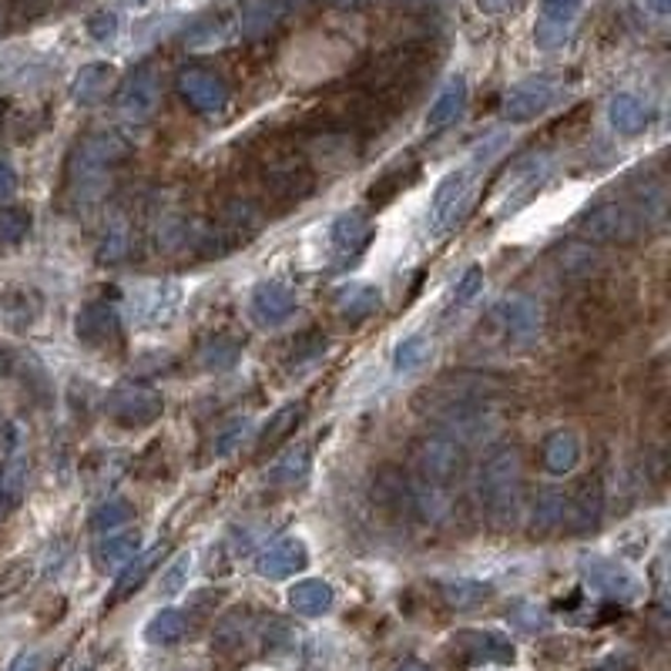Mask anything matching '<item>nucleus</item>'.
I'll return each instance as SVG.
<instances>
[{"instance_id":"obj_1","label":"nucleus","mask_w":671,"mask_h":671,"mask_svg":"<svg viewBox=\"0 0 671 671\" xmlns=\"http://www.w3.org/2000/svg\"><path fill=\"white\" fill-rule=\"evenodd\" d=\"M128 151H132V141L122 132H98V135L85 138L74 154V165H71V182L77 188V199L95 202L108 188L111 169L122 162Z\"/></svg>"},{"instance_id":"obj_2","label":"nucleus","mask_w":671,"mask_h":671,"mask_svg":"<svg viewBox=\"0 0 671 671\" xmlns=\"http://www.w3.org/2000/svg\"><path fill=\"white\" fill-rule=\"evenodd\" d=\"M521 487H524V473H521L518 447L490 450L477 473V490H481L484 507L500 521H514L518 507H521Z\"/></svg>"},{"instance_id":"obj_3","label":"nucleus","mask_w":671,"mask_h":671,"mask_svg":"<svg viewBox=\"0 0 671 671\" xmlns=\"http://www.w3.org/2000/svg\"><path fill=\"white\" fill-rule=\"evenodd\" d=\"M473 178H477V165H463V169H453L450 175L440 178L437 191H433L430 199V212H426V228L430 235H450L470 212L473 206Z\"/></svg>"},{"instance_id":"obj_4","label":"nucleus","mask_w":671,"mask_h":671,"mask_svg":"<svg viewBox=\"0 0 671 671\" xmlns=\"http://www.w3.org/2000/svg\"><path fill=\"white\" fill-rule=\"evenodd\" d=\"M547 175H550V154H544V151L524 154L521 162H514L500 175V182L494 188V209L497 212H518L521 206H527L534 199Z\"/></svg>"},{"instance_id":"obj_5","label":"nucleus","mask_w":671,"mask_h":671,"mask_svg":"<svg viewBox=\"0 0 671 671\" xmlns=\"http://www.w3.org/2000/svg\"><path fill=\"white\" fill-rule=\"evenodd\" d=\"M561 95V85L555 82L550 74H534V77H524L514 88L507 91L504 98V117L507 122H534L544 111L555 108Z\"/></svg>"},{"instance_id":"obj_6","label":"nucleus","mask_w":671,"mask_h":671,"mask_svg":"<svg viewBox=\"0 0 671 671\" xmlns=\"http://www.w3.org/2000/svg\"><path fill=\"white\" fill-rule=\"evenodd\" d=\"M581 577L591 591H598V595L614 601H635L642 595V581L614 558H601V555L581 558Z\"/></svg>"},{"instance_id":"obj_7","label":"nucleus","mask_w":671,"mask_h":671,"mask_svg":"<svg viewBox=\"0 0 671 671\" xmlns=\"http://www.w3.org/2000/svg\"><path fill=\"white\" fill-rule=\"evenodd\" d=\"M162 393L141 383H125L108 393V413L122 426H148L162 417Z\"/></svg>"},{"instance_id":"obj_8","label":"nucleus","mask_w":671,"mask_h":671,"mask_svg":"<svg viewBox=\"0 0 671 671\" xmlns=\"http://www.w3.org/2000/svg\"><path fill=\"white\" fill-rule=\"evenodd\" d=\"M417 467L423 473V487H447L460 477L463 450L450 437H426L417 447Z\"/></svg>"},{"instance_id":"obj_9","label":"nucleus","mask_w":671,"mask_h":671,"mask_svg":"<svg viewBox=\"0 0 671 671\" xmlns=\"http://www.w3.org/2000/svg\"><path fill=\"white\" fill-rule=\"evenodd\" d=\"M158 71L154 64H138L128 77L125 85L117 88V111H122L128 122H148L158 108Z\"/></svg>"},{"instance_id":"obj_10","label":"nucleus","mask_w":671,"mask_h":671,"mask_svg":"<svg viewBox=\"0 0 671 671\" xmlns=\"http://www.w3.org/2000/svg\"><path fill=\"white\" fill-rule=\"evenodd\" d=\"M74 336L88 346H111L122 339V315H117L114 302H85L74 315Z\"/></svg>"},{"instance_id":"obj_11","label":"nucleus","mask_w":671,"mask_h":671,"mask_svg":"<svg viewBox=\"0 0 671 671\" xmlns=\"http://www.w3.org/2000/svg\"><path fill=\"white\" fill-rule=\"evenodd\" d=\"M249 309H252V320L265 330H275V326H283L289 323L296 309H299V299L289 286L283 283H275V279H265L252 289L249 296Z\"/></svg>"},{"instance_id":"obj_12","label":"nucleus","mask_w":671,"mask_h":671,"mask_svg":"<svg viewBox=\"0 0 671 671\" xmlns=\"http://www.w3.org/2000/svg\"><path fill=\"white\" fill-rule=\"evenodd\" d=\"M178 95L202 114H219L228 104V88L219 74L202 71V67H188L178 74Z\"/></svg>"},{"instance_id":"obj_13","label":"nucleus","mask_w":671,"mask_h":671,"mask_svg":"<svg viewBox=\"0 0 671 671\" xmlns=\"http://www.w3.org/2000/svg\"><path fill=\"white\" fill-rule=\"evenodd\" d=\"M581 235L591 243H627L635 235V215H631L624 206H598L591 209L581 222H577Z\"/></svg>"},{"instance_id":"obj_14","label":"nucleus","mask_w":671,"mask_h":671,"mask_svg":"<svg viewBox=\"0 0 671 671\" xmlns=\"http://www.w3.org/2000/svg\"><path fill=\"white\" fill-rule=\"evenodd\" d=\"M306 564H309L306 540L302 537H279L259 555L256 571L269 581H283V577H293V574L306 571Z\"/></svg>"},{"instance_id":"obj_15","label":"nucleus","mask_w":671,"mask_h":671,"mask_svg":"<svg viewBox=\"0 0 671 671\" xmlns=\"http://www.w3.org/2000/svg\"><path fill=\"white\" fill-rule=\"evenodd\" d=\"M577 11H581V0H540V21L534 27L537 48H544V51L561 48L574 27Z\"/></svg>"},{"instance_id":"obj_16","label":"nucleus","mask_w":671,"mask_h":671,"mask_svg":"<svg viewBox=\"0 0 671 671\" xmlns=\"http://www.w3.org/2000/svg\"><path fill=\"white\" fill-rule=\"evenodd\" d=\"M182 302V289L175 283H151L145 289H138V306H135V320L141 326H165L172 315L178 312Z\"/></svg>"},{"instance_id":"obj_17","label":"nucleus","mask_w":671,"mask_h":671,"mask_svg":"<svg viewBox=\"0 0 671 671\" xmlns=\"http://www.w3.org/2000/svg\"><path fill=\"white\" fill-rule=\"evenodd\" d=\"M504 330L510 333V339L518 343H531L540 336V326H544V312L534 299L527 296H507L497 309Z\"/></svg>"},{"instance_id":"obj_18","label":"nucleus","mask_w":671,"mask_h":671,"mask_svg":"<svg viewBox=\"0 0 671 671\" xmlns=\"http://www.w3.org/2000/svg\"><path fill=\"white\" fill-rule=\"evenodd\" d=\"M453 645L467 661H500V664L514 661V645L500 631H460Z\"/></svg>"},{"instance_id":"obj_19","label":"nucleus","mask_w":671,"mask_h":671,"mask_svg":"<svg viewBox=\"0 0 671 671\" xmlns=\"http://www.w3.org/2000/svg\"><path fill=\"white\" fill-rule=\"evenodd\" d=\"M467 108V82H463V74H453L450 82L440 88V95L433 98L430 104V114H426V132H444L450 125H457V117L463 114Z\"/></svg>"},{"instance_id":"obj_20","label":"nucleus","mask_w":671,"mask_h":671,"mask_svg":"<svg viewBox=\"0 0 671 671\" xmlns=\"http://www.w3.org/2000/svg\"><path fill=\"white\" fill-rule=\"evenodd\" d=\"M333 302H336V312L343 315V320L349 326H357L380 312V289L373 283H346L336 289Z\"/></svg>"},{"instance_id":"obj_21","label":"nucleus","mask_w":671,"mask_h":671,"mask_svg":"<svg viewBox=\"0 0 671 671\" xmlns=\"http://www.w3.org/2000/svg\"><path fill=\"white\" fill-rule=\"evenodd\" d=\"M540 460H544V470L550 473V477H568V473H574L581 463V437L574 430H555L544 440Z\"/></svg>"},{"instance_id":"obj_22","label":"nucleus","mask_w":671,"mask_h":671,"mask_svg":"<svg viewBox=\"0 0 671 671\" xmlns=\"http://www.w3.org/2000/svg\"><path fill=\"white\" fill-rule=\"evenodd\" d=\"M330 239L336 246V252L343 256H360L370 243H373V222L360 212H339L333 219Z\"/></svg>"},{"instance_id":"obj_23","label":"nucleus","mask_w":671,"mask_h":671,"mask_svg":"<svg viewBox=\"0 0 671 671\" xmlns=\"http://www.w3.org/2000/svg\"><path fill=\"white\" fill-rule=\"evenodd\" d=\"M299 0H246L239 14V30L246 37H262L279 24Z\"/></svg>"},{"instance_id":"obj_24","label":"nucleus","mask_w":671,"mask_h":671,"mask_svg":"<svg viewBox=\"0 0 671 671\" xmlns=\"http://www.w3.org/2000/svg\"><path fill=\"white\" fill-rule=\"evenodd\" d=\"M141 547V534L138 527H117V531H108L98 537L95 544V561L98 568H117V564H128Z\"/></svg>"},{"instance_id":"obj_25","label":"nucleus","mask_w":671,"mask_h":671,"mask_svg":"<svg viewBox=\"0 0 671 671\" xmlns=\"http://www.w3.org/2000/svg\"><path fill=\"white\" fill-rule=\"evenodd\" d=\"M336 595L323 577H306L289 587V608L302 618H323L333 608Z\"/></svg>"},{"instance_id":"obj_26","label":"nucleus","mask_w":671,"mask_h":671,"mask_svg":"<svg viewBox=\"0 0 671 671\" xmlns=\"http://www.w3.org/2000/svg\"><path fill=\"white\" fill-rule=\"evenodd\" d=\"M162 555H165V544H158V547L145 550V555H135V558L125 564V571L117 574L114 591H111V598H114V601H125L128 595H135V591H138V587L151 577V571L158 568V561H162Z\"/></svg>"},{"instance_id":"obj_27","label":"nucleus","mask_w":671,"mask_h":671,"mask_svg":"<svg viewBox=\"0 0 671 671\" xmlns=\"http://www.w3.org/2000/svg\"><path fill=\"white\" fill-rule=\"evenodd\" d=\"M114 82V67L104 64V61H95V64H85L82 71L74 74V85H71V98L77 104H98L108 88Z\"/></svg>"},{"instance_id":"obj_28","label":"nucleus","mask_w":671,"mask_h":671,"mask_svg":"<svg viewBox=\"0 0 671 671\" xmlns=\"http://www.w3.org/2000/svg\"><path fill=\"white\" fill-rule=\"evenodd\" d=\"M608 122L618 135H642L648 128V108L635 95H614L608 104Z\"/></svg>"},{"instance_id":"obj_29","label":"nucleus","mask_w":671,"mask_h":671,"mask_svg":"<svg viewBox=\"0 0 671 671\" xmlns=\"http://www.w3.org/2000/svg\"><path fill=\"white\" fill-rule=\"evenodd\" d=\"M601 510H605V494H601V484H584L571 507H568V514H571V527L574 531H595L598 521H601Z\"/></svg>"},{"instance_id":"obj_30","label":"nucleus","mask_w":671,"mask_h":671,"mask_svg":"<svg viewBox=\"0 0 671 671\" xmlns=\"http://www.w3.org/2000/svg\"><path fill=\"white\" fill-rule=\"evenodd\" d=\"M430 352H433L430 336L426 333H410L407 339L397 343V349H393V370H397L400 376H410V373H417L430 363Z\"/></svg>"},{"instance_id":"obj_31","label":"nucleus","mask_w":671,"mask_h":671,"mask_svg":"<svg viewBox=\"0 0 671 671\" xmlns=\"http://www.w3.org/2000/svg\"><path fill=\"white\" fill-rule=\"evenodd\" d=\"M188 635V618L175 608H162L158 614H151V621L145 624V638L151 645H175Z\"/></svg>"},{"instance_id":"obj_32","label":"nucleus","mask_w":671,"mask_h":671,"mask_svg":"<svg viewBox=\"0 0 671 671\" xmlns=\"http://www.w3.org/2000/svg\"><path fill=\"white\" fill-rule=\"evenodd\" d=\"M239 357H243V343L235 339V336H225V333L212 336V339L199 349V363H202L209 373H225V370H232L235 363H239Z\"/></svg>"},{"instance_id":"obj_33","label":"nucleus","mask_w":671,"mask_h":671,"mask_svg":"<svg viewBox=\"0 0 671 671\" xmlns=\"http://www.w3.org/2000/svg\"><path fill=\"white\" fill-rule=\"evenodd\" d=\"M309 473V450L306 447H293L289 453H283V460H275L269 470V484L275 487H296L306 481Z\"/></svg>"},{"instance_id":"obj_34","label":"nucleus","mask_w":671,"mask_h":671,"mask_svg":"<svg viewBox=\"0 0 671 671\" xmlns=\"http://www.w3.org/2000/svg\"><path fill=\"white\" fill-rule=\"evenodd\" d=\"M132 518H135V507L128 500H122V497H111L91 514V527L98 534H108V531H117V527H128Z\"/></svg>"},{"instance_id":"obj_35","label":"nucleus","mask_w":671,"mask_h":671,"mask_svg":"<svg viewBox=\"0 0 671 671\" xmlns=\"http://www.w3.org/2000/svg\"><path fill=\"white\" fill-rule=\"evenodd\" d=\"M444 598H447V605H453V608H477V605H484L487 598H490V584H481V581H467V577H460V581H447L444 584Z\"/></svg>"},{"instance_id":"obj_36","label":"nucleus","mask_w":671,"mask_h":671,"mask_svg":"<svg viewBox=\"0 0 671 671\" xmlns=\"http://www.w3.org/2000/svg\"><path fill=\"white\" fill-rule=\"evenodd\" d=\"M188 574H191V550H182V555H175L169 561L162 577H158V595H162V598L182 595V591L188 587Z\"/></svg>"},{"instance_id":"obj_37","label":"nucleus","mask_w":671,"mask_h":671,"mask_svg":"<svg viewBox=\"0 0 671 671\" xmlns=\"http://www.w3.org/2000/svg\"><path fill=\"white\" fill-rule=\"evenodd\" d=\"M117 27H122V17H117L114 8H98L85 17V34L95 45H108L117 37Z\"/></svg>"},{"instance_id":"obj_38","label":"nucleus","mask_w":671,"mask_h":671,"mask_svg":"<svg viewBox=\"0 0 671 671\" xmlns=\"http://www.w3.org/2000/svg\"><path fill=\"white\" fill-rule=\"evenodd\" d=\"M30 232V215L24 209H4L0 212V246L11 249V246H21Z\"/></svg>"},{"instance_id":"obj_39","label":"nucleus","mask_w":671,"mask_h":671,"mask_svg":"<svg viewBox=\"0 0 671 671\" xmlns=\"http://www.w3.org/2000/svg\"><path fill=\"white\" fill-rule=\"evenodd\" d=\"M299 407H283V410H275V417L265 423V430H262V437H259V447L265 450V447H275V444H279L283 437H286V433L299 423Z\"/></svg>"},{"instance_id":"obj_40","label":"nucleus","mask_w":671,"mask_h":671,"mask_svg":"<svg viewBox=\"0 0 671 671\" xmlns=\"http://www.w3.org/2000/svg\"><path fill=\"white\" fill-rule=\"evenodd\" d=\"M132 246V235H128V222H114L101 243V262H117L128 256Z\"/></svg>"},{"instance_id":"obj_41","label":"nucleus","mask_w":671,"mask_h":671,"mask_svg":"<svg viewBox=\"0 0 671 671\" xmlns=\"http://www.w3.org/2000/svg\"><path fill=\"white\" fill-rule=\"evenodd\" d=\"M481 293H484V269L470 265L457 279V286H453V306H470Z\"/></svg>"},{"instance_id":"obj_42","label":"nucleus","mask_w":671,"mask_h":671,"mask_svg":"<svg viewBox=\"0 0 671 671\" xmlns=\"http://www.w3.org/2000/svg\"><path fill=\"white\" fill-rule=\"evenodd\" d=\"M249 437V420H235L228 423L222 433H219V440H215V457H228L235 447H239L243 440Z\"/></svg>"},{"instance_id":"obj_43","label":"nucleus","mask_w":671,"mask_h":671,"mask_svg":"<svg viewBox=\"0 0 671 671\" xmlns=\"http://www.w3.org/2000/svg\"><path fill=\"white\" fill-rule=\"evenodd\" d=\"M326 352V336L323 333H309L293 346V363H309V360H320Z\"/></svg>"},{"instance_id":"obj_44","label":"nucleus","mask_w":671,"mask_h":671,"mask_svg":"<svg viewBox=\"0 0 671 671\" xmlns=\"http://www.w3.org/2000/svg\"><path fill=\"white\" fill-rule=\"evenodd\" d=\"M228 27L219 21V24H202V27H195V34L188 37V45L191 48H219V45H225L228 41Z\"/></svg>"},{"instance_id":"obj_45","label":"nucleus","mask_w":671,"mask_h":671,"mask_svg":"<svg viewBox=\"0 0 671 671\" xmlns=\"http://www.w3.org/2000/svg\"><path fill=\"white\" fill-rule=\"evenodd\" d=\"M17 195V172L11 162H0V202H8Z\"/></svg>"},{"instance_id":"obj_46","label":"nucleus","mask_w":671,"mask_h":671,"mask_svg":"<svg viewBox=\"0 0 671 671\" xmlns=\"http://www.w3.org/2000/svg\"><path fill=\"white\" fill-rule=\"evenodd\" d=\"M8 671H41V655H37V651H21L8 664Z\"/></svg>"},{"instance_id":"obj_47","label":"nucleus","mask_w":671,"mask_h":671,"mask_svg":"<svg viewBox=\"0 0 671 671\" xmlns=\"http://www.w3.org/2000/svg\"><path fill=\"white\" fill-rule=\"evenodd\" d=\"M510 4H514V0H481V11H487V14H500V11H507Z\"/></svg>"},{"instance_id":"obj_48","label":"nucleus","mask_w":671,"mask_h":671,"mask_svg":"<svg viewBox=\"0 0 671 671\" xmlns=\"http://www.w3.org/2000/svg\"><path fill=\"white\" fill-rule=\"evenodd\" d=\"M326 4H333V8H363V4H370V0H326Z\"/></svg>"},{"instance_id":"obj_49","label":"nucleus","mask_w":671,"mask_h":671,"mask_svg":"<svg viewBox=\"0 0 671 671\" xmlns=\"http://www.w3.org/2000/svg\"><path fill=\"white\" fill-rule=\"evenodd\" d=\"M397 671H430L426 664H420V661H407V664H400Z\"/></svg>"},{"instance_id":"obj_50","label":"nucleus","mask_w":671,"mask_h":671,"mask_svg":"<svg viewBox=\"0 0 671 671\" xmlns=\"http://www.w3.org/2000/svg\"><path fill=\"white\" fill-rule=\"evenodd\" d=\"M651 8H655L658 14H664V11H668V0H651Z\"/></svg>"}]
</instances>
